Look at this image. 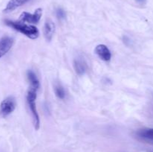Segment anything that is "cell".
I'll list each match as a JSON object with an SVG mask.
<instances>
[{"mask_svg":"<svg viewBox=\"0 0 153 152\" xmlns=\"http://www.w3.org/2000/svg\"><path fill=\"white\" fill-rule=\"evenodd\" d=\"M6 25L10 28H13L16 31L22 33V34L26 37H29L30 39H37L39 36V31L34 25H29L25 24V22H20V21H11L5 20L4 21Z\"/></svg>","mask_w":153,"mask_h":152,"instance_id":"1","label":"cell"},{"mask_svg":"<svg viewBox=\"0 0 153 152\" xmlns=\"http://www.w3.org/2000/svg\"><path fill=\"white\" fill-rule=\"evenodd\" d=\"M36 98H37V90L32 89V88H30L29 90L28 91V94H27V102H28L30 110L32 113L34 128L36 130H38L40 128V117H39L37 107H36Z\"/></svg>","mask_w":153,"mask_h":152,"instance_id":"2","label":"cell"},{"mask_svg":"<svg viewBox=\"0 0 153 152\" xmlns=\"http://www.w3.org/2000/svg\"><path fill=\"white\" fill-rule=\"evenodd\" d=\"M16 107V101L12 96H9L1 101L0 104V114L2 117L10 115Z\"/></svg>","mask_w":153,"mask_h":152,"instance_id":"3","label":"cell"},{"mask_svg":"<svg viewBox=\"0 0 153 152\" xmlns=\"http://www.w3.org/2000/svg\"><path fill=\"white\" fill-rule=\"evenodd\" d=\"M42 16V9L37 8L34 13H30L28 12H22L19 16V21L22 22H28V23L37 24L40 20Z\"/></svg>","mask_w":153,"mask_h":152,"instance_id":"4","label":"cell"},{"mask_svg":"<svg viewBox=\"0 0 153 152\" xmlns=\"http://www.w3.org/2000/svg\"><path fill=\"white\" fill-rule=\"evenodd\" d=\"M95 53L99 58L104 61H109L111 58V53L108 48L104 44H100L96 47Z\"/></svg>","mask_w":153,"mask_h":152,"instance_id":"5","label":"cell"},{"mask_svg":"<svg viewBox=\"0 0 153 152\" xmlns=\"http://www.w3.org/2000/svg\"><path fill=\"white\" fill-rule=\"evenodd\" d=\"M13 44V38L4 37L0 40V58L9 52Z\"/></svg>","mask_w":153,"mask_h":152,"instance_id":"6","label":"cell"},{"mask_svg":"<svg viewBox=\"0 0 153 152\" xmlns=\"http://www.w3.org/2000/svg\"><path fill=\"white\" fill-rule=\"evenodd\" d=\"M55 31V25L52 21L50 19H48L46 22H45L44 27H43V34L46 38V40L48 41H51L53 37Z\"/></svg>","mask_w":153,"mask_h":152,"instance_id":"7","label":"cell"},{"mask_svg":"<svg viewBox=\"0 0 153 152\" xmlns=\"http://www.w3.org/2000/svg\"><path fill=\"white\" fill-rule=\"evenodd\" d=\"M73 66H74L76 74L79 76L83 75L86 72L87 69H88L86 62L82 58H77V59L75 60Z\"/></svg>","mask_w":153,"mask_h":152,"instance_id":"8","label":"cell"},{"mask_svg":"<svg viewBox=\"0 0 153 152\" xmlns=\"http://www.w3.org/2000/svg\"><path fill=\"white\" fill-rule=\"evenodd\" d=\"M28 1H29V0H10L7 5H6L4 12L8 13V12L13 11V10H14L17 7L23 5Z\"/></svg>","mask_w":153,"mask_h":152,"instance_id":"9","label":"cell"},{"mask_svg":"<svg viewBox=\"0 0 153 152\" xmlns=\"http://www.w3.org/2000/svg\"><path fill=\"white\" fill-rule=\"evenodd\" d=\"M27 77H28V80H29L30 84H31V87L30 88L36 89L37 91L38 90V89L40 88V82H39V80L35 73L32 70H28L27 72Z\"/></svg>","mask_w":153,"mask_h":152,"instance_id":"10","label":"cell"},{"mask_svg":"<svg viewBox=\"0 0 153 152\" xmlns=\"http://www.w3.org/2000/svg\"><path fill=\"white\" fill-rule=\"evenodd\" d=\"M137 136L146 141L153 142V129H143L137 132Z\"/></svg>","mask_w":153,"mask_h":152,"instance_id":"11","label":"cell"},{"mask_svg":"<svg viewBox=\"0 0 153 152\" xmlns=\"http://www.w3.org/2000/svg\"><path fill=\"white\" fill-rule=\"evenodd\" d=\"M54 90H55V95H56L58 98H60V99H64V98H65V90H64V86H63L60 83H55V86H54Z\"/></svg>","mask_w":153,"mask_h":152,"instance_id":"12","label":"cell"},{"mask_svg":"<svg viewBox=\"0 0 153 152\" xmlns=\"http://www.w3.org/2000/svg\"><path fill=\"white\" fill-rule=\"evenodd\" d=\"M56 16L58 19H60V20L64 19L66 17L65 11H64L62 8H58L56 10Z\"/></svg>","mask_w":153,"mask_h":152,"instance_id":"13","label":"cell"},{"mask_svg":"<svg viewBox=\"0 0 153 152\" xmlns=\"http://www.w3.org/2000/svg\"><path fill=\"white\" fill-rule=\"evenodd\" d=\"M136 1H137V2H139V3H144L146 0H136Z\"/></svg>","mask_w":153,"mask_h":152,"instance_id":"14","label":"cell"}]
</instances>
